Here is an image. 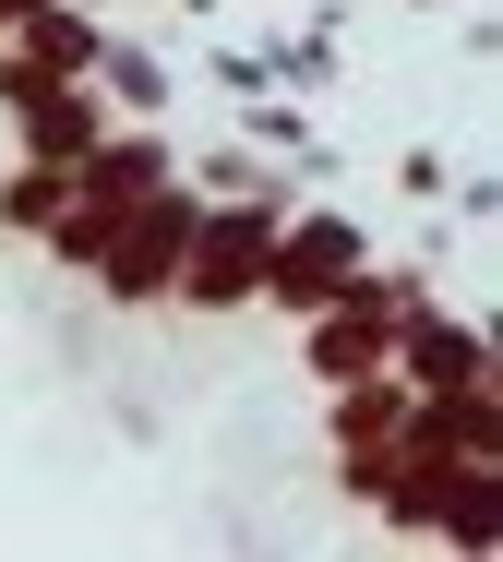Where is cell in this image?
I'll return each instance as SVG.
<instances>
[{
  "label": "cell",
  "instance_id": "obj_11",
  "mask_svg": "<svg viewBox=\"0 0 503 562\" xmlns=\"http://www.w3.org/2000/svg\"><path fill=\"white\" fill-rule=\"evenodd\" d=\"M444 180H456V168H444L432 144H407V156H395V192H407V204H444Z\"/></svg>",
  "mask_w": 503,
  "mask_h": 562
},
{
  "label": "cell",
  "instance_id": "obj_10",
  "mask_svg": "<svg viewBox=\"0 0 503 562\" xmlns=\"http://www.w3.org/2000/svg\"><path fill=\"white\" fill-rule=\"evenodd\" d=\"M264 85H288V97H324V85H336V24H300V36H276V48H264Z\"/></svg>",
  "mask_w": 503,
  "mask_h": 562
},
{
  "label": "cell",
  "instance_id": "obj_1",
  "mask_svg": "<svg viewBox=\"0 0 503 562\" xmlns=\"http://www.w3.org/2000/svg\"><path fill=\"white\" fill-rule=\"evenodd\" d=\"M407 300H432V276L420 263H360L324 312H300V371L336 395V383H360V371H395V312Z\"/></svg>",
  "mask_w": 503,
  "mask_h": 562
},
{
  "label": "cell",
  "instance_id": "obj_7",
  "mask_svg": "<svg viewBox=\"0 0 503 562\" xmlns=\"http://www.w3.org/2000/svg\"><path fill=\"white\" fill-rule=\"evenodd\" d=\"M12 48H24L36 72H72V85H97V48H109V24H97L85 0H36V12L12 24Z\"/></svg>",
  "mask_w": 503,
  "mask_h": 562
},
{
  "label": "cell",
  "instance_id": "obj_6",
  "mask_svg": "<svg viewBox=\"0 0 503 562\" xmlns=\"http://www.w3.org/2000/svg\"><path fill=\"white\" fill-rule=\"evenodd\" d=\"M432 539L444 551H503V467H480V454L432 467Z\"/></svg>",
  "mask_w": 503,
  "mask_h": 562
},
{
  "label": "cell",
  "instance_id": "obj_4",
  "mask_svg": "<svg viewBox=\"0 0 503 562\" xmlns=\"http://www.w3.org/2000/svg\"><path fill=\"white\" fill-rule=\"evenodd\" d=\"M192 216H204V192L192 180H156L144 204H132L109 239H97V300H121V312H156L168 300V276H180V239H192Z\"/></svg>",
  "mask_w": 503,
  "mask_h": 562
},
{
  "label": "cell",
  "instance_id": "obj_3",
  "mask_svg": "<svg viewBox=\"0 0 503 562\" xmlns=\"http://www.w3.org/2000/svg\"><path fill=\"white\" fill-rule=\"evenodd\" d=\"M372 263V239H360V216H336V204H288L276 216V251H264V288H252V312H324L348 276Z\"/></svg>",
  "mask_w": 503,
  "mask_h": 562
},
{
  "label": "cell",
  "instance_id": "obj_9",
  "mask_svg": "<svg viewBox=\"0 0 503 562\" xmlns=\"http://www.w3.org/2000/svg\"><path fill=\"white\" fill-rule=\"evenodd\" d=\"M97 97H109L121 120H156V109H168V60H156V48H132L121 24H109V48H97Z\"/></svg>",
  "mask_w": 503,
  "mask_h": 562
},
{
  "label": "cell",
  "instance_id": "obj_12",
  "mask_svg": "<svg viewBox=\"0 0 503 562\" xmlns=\"http://www.w3.org/2000/svg\"><path fill=\"white\" fill-rule=\"evenodd\" d=\"M192 192H276V180H264V168H252V156H228V144H216V156H204V168H192Z\"/></svg>",
  "mask_w": 503,
  "mask_h": 562
},
{
  "label": "cell",
  "instance_id": "obj_2",
  "mask_svg": "<svg viewBox=\"0 0 503 562\" xmlns=\"http://www.w3.org/2000/svg\"><path fill=\"white\" fill-rule=\"evenodd\" d=\"M276 216H288V192H216V204L192 216V239H180L168 300H180V312H252L264 251H276Z\"/></svg>",
  "mask_w": 503,
  "mask_h": 562
},
{
  "label": "cell",
  "instance_id": "obj_8",
  "mask_svg": "<svg viewBox=\"0 0 503 562\" xmlns=\"http://www.w3.org/2000/svg\"><path fill=\"white\" fill-rule=\"evenodd\" d=\"M241 132H252V144H264V156H300L312 180L336 168V156H324V132H312V109H300L288 85H252V97H241Z\"/></svg>",
  "mask_w": 503,
  "mask_h": 562
},
{
  "label": "cell",
  "instance_id": "obj_15",
  "mask_svg": "<svg viewBox=\"0 0 503 562\" xmlns=\"http://www.w3.org/2000/svg\"><path fill=\"white\" fill-rule=\"evenodd\" d=\"M420 12H444V0H420Z\"/></svg>",
  "mask_w": 503,
  "mask_h": 562
},
{
  "label": "cell",
  "instance_id": "obj_5",
  "mask_svg": "<svg viewBox=\"0 0 503 562\" xmlns=\"http://www.w3.org/2000/svg\"><path fill=\"white\" fill-rule=\"evenodd\" d=\"M395 383L407 395H468V383H492V336L444 300H407L395 312Z\"/></svg>",
  "mask_w": 503,
  "mask_h": 562
},
{
  "label": "cell",
  "instance_id": "obj_13",
  "mask_svg": "<svg viewBox=\"0 0 503 562\" xmlns=\"http://www.w3.org/2000/svg\"><path fill=\"white\" fill-rule=\"evenodd\" d=\"M444 204H456L468 227H492L503 216V180H492V168H480V180H444Z\"/></svg>",
  "mask_w": 503,
  "mask_h": 562
},
{
  "label": "cell",
  "instance_id": "obj_14",
  "mask_svg": "<svg viewBox=\"0 0 503 562\" xmlns=\"http://www.w3.org/2000/svg\"><path fill=\"white\" fill-rule=\"evenodd\" d=\"M168 12H216V0H168Z\"/></svg>",
  "mask_w": 503,
  "mask_h": 562
}]
</instances>
